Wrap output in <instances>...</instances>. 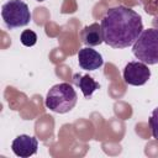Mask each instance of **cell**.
<instances>
[{"label":"cell","mask_w":158,"mask_h":158,"mask_svg":"<svg viewBox=\"0 0 158 158\" xmlns=\"http://www.w3.org/2000/svg\"><path fill=\"white\" fill-rule=\"evenodd\" d=\"M73 83L81 90L84 98L90 99L91 95L94 94V91H96L98 89H100V84L90 75L88 74H74L73 75Z\"/></svg>","instance_id":"9"},{"label":"cell","mask_w":158,"mask_h":158,"mask_svg":"<svg viewBox=\"0 0 158 158\" xmlns=\"http://www.w3.org/2000/svg\"><path fill=\"white\" fill-rule=\"evenodd\" d=\"M132 53L147 65L158 64V30H143L132 46Z\"/></svg>","instance_id":"3"},{"label":"cell","mask_w":158,"mask_h":158,"mask_svg":"<svg viewBox=\"0 0 158 158\" xmlns=\"http://www.w3.org/2000/svg\"><path fill=\"white\" fill-rule=\"evenodd\" d=\"M37 1H44V0H37Z\"/></svg>","instance_id":"12"},{"label":"cell","mask_w":158,"mask_h":158,"mask_svg":"<svg viewBox=\"0 0 158 158\" xmlns=\"http://www.w3.org/2000/svg\"><path fill=\"white\" fill-rule=\"evenodd\" d=\"M78 101L77 91L69 83H59L53 85L46 95V106L53 112H69Z\"/></svg>","instance_id":"2"},{"label":"cell","mask_w":158,"mask_h":158,"mask_svg":"<svg viewBox=\"0 0 158 158\" xmlns=\"http://www.w3.org/2000/svg\"><path fill=\"white\" fill-rule=\"evenodd\" d=\"M100 25L104 42L112 48L133 46L143 31L142 17L135 10L122 5L109 9Z\"/></svg>","instance_id":"1"},{"label":"cell","mask_w":158,"mask_h":158,"mask_svg":"<svg viewBox=\"0 0 158 158\" xmlns=\"http://www.w3.org/2000/svg\"><path fill=\"white\" fill-rule=\"evenodd\" d=\"M1 17L7 28L14 30L27 26L31 21V12L22 0H10L1 7Z\"/></svg>","instance_id":"4"},{"label":"cell","mask_w":158,"mask_h":158,"mask_svg":"<svg viewBox=\"0 0 158 158\" xmlns=\"http://www.w3.org/2000/svg\"><path fill=\"white\" fill-rule=\"evenodd\" d=\"M20 41L23 46L32 47L37 42V35L32 30H25V31H22V33L20 36Z\"/></svg>","instance_id":"10"},{"label":"cell","mask_w":158,"mask_h":158,"mask_svg":"<svg viewBox=\"0 0 158 158\" xmlns=\"http://www.w3.org/2000/svg\"><path fill=\"white\" fill-rule=\"evenodd\" d=\"M148 123H149V128H151L153 138H156L158 141V106L152 111Z\"/></svg>","instance_id":"11"},{"label":"cell","mask_w":158,"mask_h":158,"mask_svg":"<svg viewBox=\"0 0 158 158\" xmlns=\"http://www.w3.org/2000/svg\"><path fill=\"white\" fill-rule=\"evenodd\" d=\"M78 63L84 70H96L104 64V59L98 51L91 47H85L78 52Z\"/></svg>","instance_id":"7"},{"label":"cell","mask_w":158,"mask_h":158,"mask_svg":"<svg viewBox=\"0 0 158 158\" xmlns=\"http://www.w3.org/2000/svg\"><path fill=\"white\" fill-rule=\"evenodd\" d=\"M151 78V70L148 65L141 60L128 62L123 68V80L128 85L141 86L144 85Z\"/></svg>","instance_id":"5"},{"label":"cell","mask_w":158,"mask_h":158,"mask_svg":"<svg viewBox=\"0 0 158 158\" xmlns=\"http://www.w3.org/2000/svg\"><path fill=\"white\" fill-rule=\"evenodd\" d=\"M38 148V141L33 136L28 135H20L17 136L12 143H11V149L15 153V156L21 157V158H27L37 153Z\"/></svg>","instance_id":"6"},{"label":"cell","mask_w":158,"mask_h":158,"mask_svg":"<svg viewBox=\"0 0 158 158\" xmlns=\"http://www.w3.org/2000/svg\"><path fill=\"white\" fill-rule=\"evenodd\" d=\"M80 38H81V42L88 47H95L101 44L104 42L101 25H99L98 22H94L89 26H85L81 30Z\"/></svg>","instance_id":"8"}]
</instances>
